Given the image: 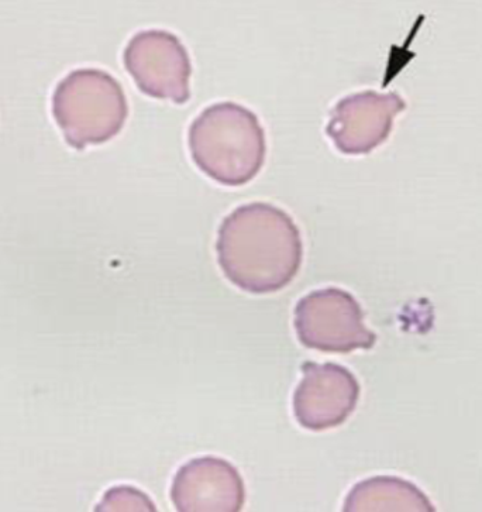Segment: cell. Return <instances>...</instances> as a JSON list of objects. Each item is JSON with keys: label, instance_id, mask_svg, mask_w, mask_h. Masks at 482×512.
Returning a JSON list of instances; mask_svg holds the SVG:
<instances>
[{"label": "cell", "instance_id": "5", "mask_svg": "<svg viewBox=\"0 0 482 512\" xmlns=\"http://www.w3.org/2000/svg\"><path fill=\"white\" fill-rule=\"evenodd\" d=\"M123 61L144 95L184 105L191 99V58L175 34L146 30L134 34Z\"/></svg>", "mask_w": 482, "mask_h": 512}, {"label": "cell", "instance_id": "4", "mask_svg": "<svg viewBox=\"0 0 482 512\" xmlns=\"http://www.w3.org/2000/svg\"><path fill=\"white\" fill-rule=\"evenodd\" d=\"M299 342L323 353L373 349L377 335L364 323L360 302L340 288L312 291L295 307Z\"/></svg>", "mask_w": 482, "mask_h": 512}, {"label": "cell", "instance_id": "1", "mask_svg": "<svg viewBox=\"0 0 482 512\" xmlns=\"http://www.w3.org/2000/svg\"><path fill=\"white\" fill-rule=\"evenodd\" d=\"M216 253L230 283L250 294H273L299 273L304 243L287 212L267 202H251L226 216Z\"/></svg>", "mask_w": 482, "mask_h": 512}, {"label": "cell", "instance_id": "3", "mask_svg": "<svg viewBox=\"0 0 482 512\" xmlns=\"http://www.w3.org/2000/svg\"><path fill=\"white\" fill-rule=\"evenodd\" d=\"M53 116L65 142L84 150L122 132L129 105L122 85L112 75L84 68L72 71L55 88Z\"/></svg>", "mask_w": 482, "mask_h": 512}, {"label": "cell", "instance_id": "8", "mask_svg": "<svg viewBox=\"0 0 482 512\" xmlns=\"http://www.w3.org/2000/svg\"><path fill=\"white\" fill-rule=\"evenodd\" d=\"M171 500L179 512H237L243 510L246 490L232 463L205 456L179 467Z\"/></svg>", "mask_w": 482, "mask_h": 512}, {"label": "cell", "instance_id": "7", "mask_svg": "<svg viewBox=\"0 0 482 512\" xmlns=\"http://www.w3.org/2000/svg\"><path fill=\"white\" fill-rule=\"evenodd\" d=\"M406 109L397 94L360 92L340 99L330 112L326 133L336 149L347 156H364L387 142L395 118Z\"/></svg>", "mask_w": 482, "mask_h": 512}, {"label": "cell", "instance_id": "2", "mask_svg": "<svg viewBox=\"0 0 482 512\" xmlns=\"http://www.w3.org/2000/svg\"><path fill=\"white\" fill-rule=\"evenodd\" d=\"M188 143L199 170L226 187L253 181L267 153L256 113L234 102L206 108L189 127Z\"/></svg>", "mask_w": 482, "mask_h": 512}, {"label": "cell", "instance_id": "6", "mask_svg": "<svg viewBox=\"0 0 482 512\" xmlns=\"http://www.w3.org/2000/svg\"><path fill=\"white\" fill-rule=\"evenodd\" d=\"M304 379L296 387L292 407L298 424L312 432L337 428L356 411L360 383L346 367L336 363L302 366Z\"/></svg>", "mask_w": 482, "mask_h": 512}, {"label": "cell", "instance_id": "9", "mask_svg": "<svg viewBox=\"0 0 482 512\" xmlns=\"http://www.w3.org/2000/svg\"><path fill=\"white\" fill-rule=\"evenodd\" d=\"M346 512H435V505L416 484L395 476H377L360 481L347 494Z\"/></svg>", "mask_w": 482, "mask_h": 512}]
</instances>
